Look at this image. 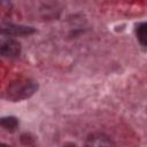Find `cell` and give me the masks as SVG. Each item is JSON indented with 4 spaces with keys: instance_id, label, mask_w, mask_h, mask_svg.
Instances as JSON below:
<instances>
[{
    "instance_id": "cell-1",
    "label": "cell",
    "mask_w": 147,
    "mask_h": 147,
    "mask_svg": "<svg viewBox=\"0 0 147 147\" xmlns=\"http://www.w3.org/2000/svg\"><path fill=\"white\" fill-rule=\"evenodd\" d=\"M38 90V83L32 78H18L13 80L6 88V98L11 102L29 99Z\"/></svg>"
},
{
    "instance_id": "cell-2",
    "label": "cell",
    "mask_w": 147,
    "mask_h": 147,
    "mask_svg": "<svg viewBox=\"0 0 147 147\" xmlns=\"http://www.w3.org/2000/svg\"><path fill=\"white\" fill-rule=\"evenodd\" d=\"M0 53L3 57H17L21 54V44L9 36L2 37L0 41Z\"/></svg>"
},
{
    "instance_id": "cell-3",
    "label": "cell",
    "mask_w": 147,
    "mask_h": 147,
    "mask_svg": "<svg viewBox=\"0 0 147 147\" xmlns=\"http://www.w3.org/2000/svg\"><path fill=\"white\" fill-rule=\"evenodd\" d=\"M1 32L3 36L9 37H21V36H30L36 32V30L32 26H25V25H17L13 23H6L2 24Z\"/></svg>"
},
{
    "instance_id": "cell-4",
    "label": "cell",
    "mask_w": 147,
    "mask_h": 147,
    "mask_svg": "<svg viewBox=\"0 0 147 147\" xmlns=\"http://www.w3.org/2000/svg\"><path fill=\"white\" fill-rule=\"evenodd\" d=\"M86 145L87 146H96V147H100V146H110V145H115V144L105 133L96 132V133H92V134H90L87 137Z\"/></svg>"
},
{
    "instance_id": "cell-5",
    "label": "cell",
    "mask_w": 147,
    "mask_h": 147,
    "mask_svg": "<svg viewBox=\"0 0 147 147\" xmlns=\"http://www.w3.org/2000/svg\"><path fill=\"white\" fill-rule=\"evenodd\" d=\"M0 124L1 126L8 131V132H15L18 127V119L14 116H7V117H2L1 121H0Z\"/></svg>"
},
{
    "instance_id": "cell-6",
    "label": "cell",
    "mask_w": 147,
    "mask_h": 147,
    "mask_svg": "<svg viewBox=\"0 0 147 147\" xmlns=\"http://www.w3.org/2000/svg\"><path fill=\"white\" fill-rule=\"evenodd\" d=\"M136 37L142 46L147 47V22L139 23L136 26Z\"/></svg>"
}]
</instances>
